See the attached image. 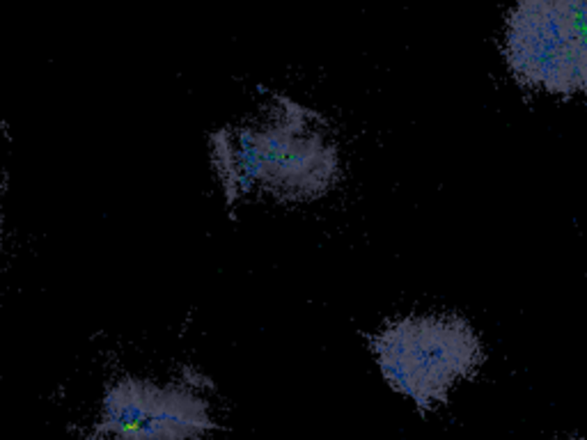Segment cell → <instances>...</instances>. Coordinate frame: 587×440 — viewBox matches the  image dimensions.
Instances as JSON below:
<instances>
[{
	"mask_svg": "<svg viewBox=\"0 0 587 440\" xmlns=\"http://www.w3.org/2000/svg\"><path fill=\"white\" fill-rule=\"evenodd\" d=\"M227 202H314L340 181V149L317 110L276 94L212 135Z\"/></svg>",
	"mask_w": 587,
	"mask_h": 440,
	"instance_id": "obj_1",
	"label": "cell"
},
{
	"mask_svg": "<svg viewBox=\"0 0 587 440\" xmlns=\"http://www.w3.org/2000/svg\"><path fill=\"white\" fill-rule=\"evenodd\" d=\"M381 372L418 408L448 401L454 383L482 365V342L459 316H404L385 324L370 338Z\"/></svg>",
	"mask_w": 587,
	"mask_h": 440,
	"instance_id": "obj_2",
	"label": "cell"
},
{
	"mask_svg": "<svg viewBox=\"0 0 587 440\" xmlns=\"http://www.w3.org/2000/svg\"><path fill=\"white\" fill-rule=\"evenodd\" d=\"M503 51L523 88L587 97V3H519L507 14Z\"/></svg>",
	"mask_w": 587,
	"mask_h": 440,
	"instance_id": "obj_3",
	"label": "cell"
},
{
	"mask_svg": "<svg viewBox=\"0 0 587 440\" xmlns=\"http://www.w3.org/2000/svg\"><path fill=\"white\" fill-rule=\"evenodd\" d=\"M212 427V404L193 383L122 376L101 401L108 440H202Z\"/></svg>",
	"mask_w": 587,
	"mask_h": 440,
	"instance_id": "obj_4",
	"label": "cell"
}]
</instances>
